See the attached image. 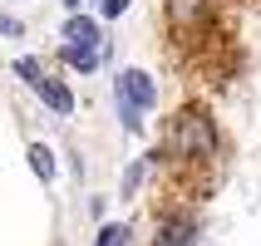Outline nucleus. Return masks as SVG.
<instances>
[{"label": "nucleus", "mask_w": 261, "mask_h": 246, "mask_svg": "<svg viewBox=\"0 0 261 246\" xmlns=\"http://www.w3.org/2000/svg\"><path fill=\"white\" fill-rule=\"evenodd\" d=\"M192 236H197V222L192 217H173L158 227V241L153 246H192Z\"/></svg>", "instance_id": "nucleus-5"}, {"label": "nucleus", "mask_w": 261, "mask_h": 246, "mask_svg": "<svg viewBox=\"0 0 261 246\" xmlns=\"http://www.w3.org/2000/svg\"><path fill=\"white\" fill-rule=\"evenodd\" d=\"M30 168H35V177H40V182H55V148L49 143H30Z\"/></svg>", "instance_id": "nucleus-7"}, {"label": "nucleus", "mask_w": 261, "mask_h": 246, "mask_svg": "<svg viewBox=\"0 0 261 246\" xmlns=\"http://www.w3.org/2000/svg\"><path fill=\"white\" fill-rule=\"evenodd\" d=\"M30 89H35V94H40V99L49 103L59 118H69V114H74V94H69V84H64V79H55V74H40Z\"/></svg>", "instance_id": "nucleus-3"}, {"label": "nucleus", "mask_w": 261, "mask_h": 246, "mask_svg": "<svg viewBox=\"0 0 261 246\" xmlns=\"http://www.w3.org/2000/svg\"><path fill=\"white\" fill-rule=\"evenodd\" d=\"M202 15H207V0H168V20L177 30H192Z\"/></svg>", "instance_id": "nucleus-6"}, {"label": "nucleus", "mask_w": 261, "mask_h": 246, "mask_svg": "<svg viewBox=\"0 0 261 246\" xmlns=\"http://www.w3.org/2000/svg\"><path fill=\"white\" fill-rule=\"evenodd\" d=\"M103 30H99V20H89V15H69L64 20V44H84V49H103V40H99Z\"/></svg>", "instance_id": "nucleus-4"}, {"label": "nucleus", "mask_w": 261, "mask_h": 246, "mask_svg": "<svg viewBox=\"0 0 261 246\" xmlns=\"http://www.w3.org/2000/svg\"><path fill=\"white\" fill-rule=\"evenodd\" d=\"M123 241H128V227H118V222L99 232V246H123Z\"/></svg>", "instance_id": "nucleus-10"}, {"label": "nucleus", "mask_w": 261, "mask_h": 246, "mask_svg": "<svg viewBox=\"0 0 261 246\" xmlns=\"http://www.w3.org/2000/svg\"><path fill=\"white\" fill-rule=\"evenodd\" d=\"M114 89H118V108H138V114H148V108L158 103V84H153L148 69H123L114 79Z\"/></svg>", "instance_id": "nucleus-2"}, {"label": "nucleus", "mask_w": 261, "mask_h": 246, "mask_svg": "<svg viewBox=\"0 0 261 246\" xmlns=\"http://www.w3.org/2000/svg\"><path fill=\"white\" fill-rule=\"evenodd\" d=\"M64 64H74V69H94V64H99V49H84V44H64Z\"/></svg>", "instance_id": "nucleus-8"}, {"label": "nucleus", "mask_w": 261, "mask_h": 246, "mask_svg": "<svg viewBox=\"0 0 261 246\" xmlns=\"http://www.w3.org/2000/svg\"><path fill=\"white\" fill-rule=\"evenodd\" d=\"M138 182H143V162H133L128 173H123V197H133V192H138Z\"/></svg>", "instance_id": "nucleus-11"}, {"label": "nucleus", "mask_w": 261, "mask_h": 246, "mask_svg": "<svg viewBox=\"0 0 261 246\" xmlns=\"http://www.w3.org/2000/svg\"><path fill=\"white\" fill-rule=\"evenodd\" d=\"M168 148H173V158H217V123L207 118V108L197 103L177 108L168 123Z\"/></svg>", "instance_id": "nucleus-1"}, {"label": "nucleus", "mask_w": 261, "mask_h": 246, "mask_svg": "<svg viewBox=\"0 0 261 246\" xmlns=\"http://www.w3.org/2000/svg\"><path fill=\"white\" fill-rule=\"evenodd\" d=\"M128 10V0H109V5H103V15H123Z\"/></svg>", "instance_id": "nucleus-12"}, {"label": "nucleus", "mask_w": 261, "mask_h": 246, "mask_svg": "<svg viewBox=\"0 0 261 246\" xmlns=\"http://www.w3.org/2000/svg\"><path fill=\"white\" fill-rule=\"evenodd\" d=\"M15 74H20L25 84H35V79H40L44 69H40V59H30V54H25V59H15Z\"/></svg>", "instance_id": "nucleus-9"}]
</instances>
